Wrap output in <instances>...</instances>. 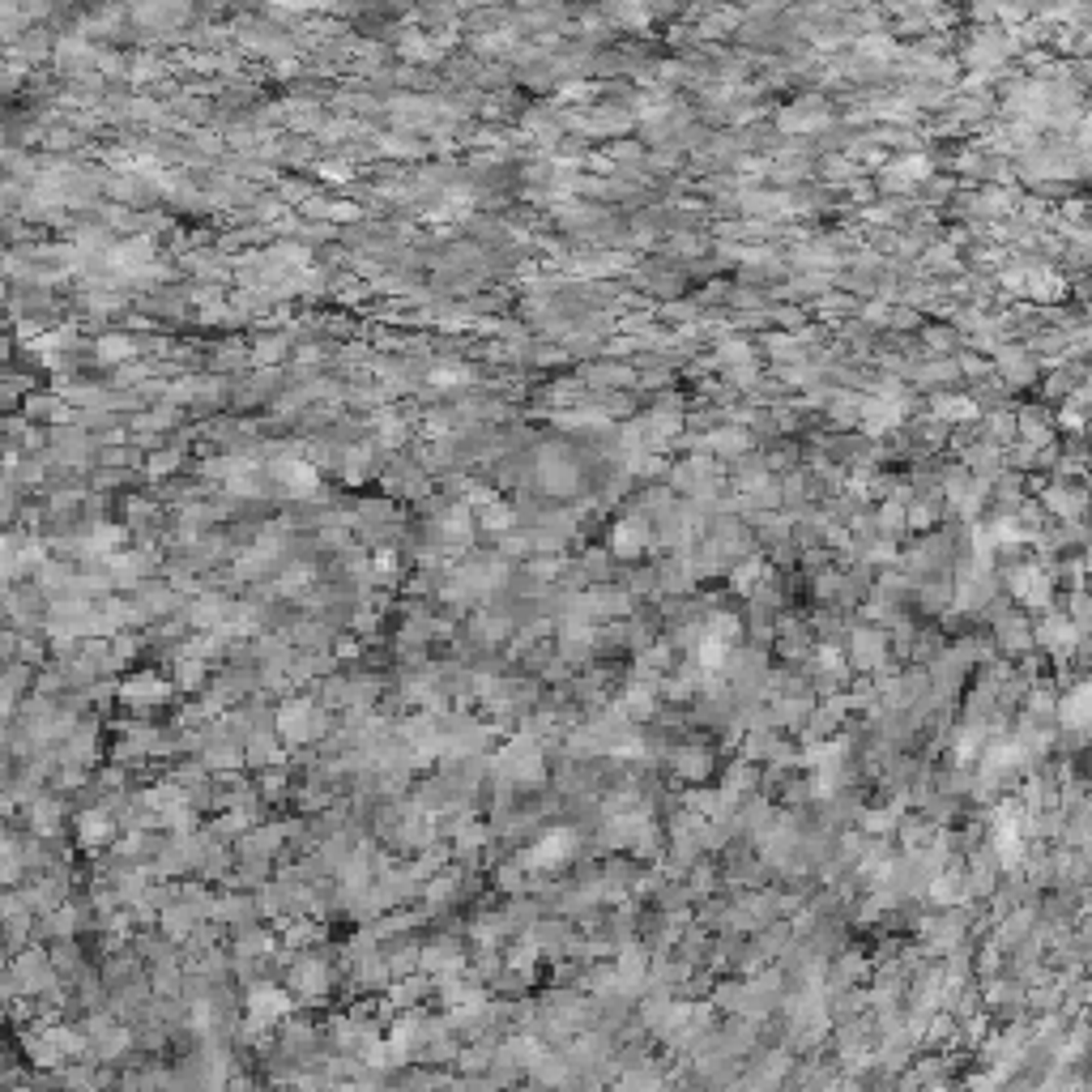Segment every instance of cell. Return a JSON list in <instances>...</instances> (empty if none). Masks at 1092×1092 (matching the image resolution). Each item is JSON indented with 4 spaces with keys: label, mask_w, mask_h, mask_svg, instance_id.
Wrapping results in <instances>:
<instances>
[{
    "label": "cell",
    "mask_w": 1092,
    "mask_h": 1092,
    "mask_svg": "<svg viewBox=\"0 0 1092 1092\" xmlns=\"http://www.w3.org/2000/svg\"><path fill=\"white\" fill-rule=\"evenodd\" d=\"M926 896H931L935 905H960V900L969 896V879L960 871H943L926 884Z\"/></svg>",
    "instance_id": "20"
},
{
    "label": "cell",
    "mask_w": 1092,
    "mask_h": 1092,
    "mask_svg": "<svg viewBox=\"0 0 1092 1092\" xmlns=\"http://www.w3.org/2000/svg\"><path fill=\"white\" fill-rule=\"evenodd\" d=\"M321 171L328 175V180H346V175H350L346 167H337V162H325V167H321Z\"/></svg>",
    "instance_id": "51"
},
{
    "label": "cell",
    "mask_w": 1092,
    "mask_h": 1092,
    "mask_svg": "<svg viewBox=\"0 0 1092 1092\" xmlns=\"http://www.w3.org/2000/svg\"><path fill=\"white\" fill-rule=\"evenodd\" d=\"M128 355H137V342H133V337H124V333H108L99 342V359L103 363H120Z\"/></svg>",
    "instance_id": "34"
},
{
    "label": "cell",
    "mask_w": 1092,
    "mask_h": 1092,
    "mask_svg": "<svg viewBox=\"0 0 1092 1092\" xmlns=\"http://www.w3.org/2000/svg\"><path fill=\"white\" fill-rule=\"evenodd\" d=\"M180 465V453H158L154 461H150V474H167V469Z\"/></svg>",
    "instance_id": "48"
},
{
    "label": "cell",
    "mask_w": 1092,
    "mask_h": 1092,
    "mask_svg": "<svg viewBox=\"0 0 1092 1092\" xmlns=\"http://www.w3.org/2000/svg\"><path fill=\"white\" fill-rule=\"evenodd\" d=\"M431 985H436L431 978H406V982H397V985H393L389 1003H393V1007H418V999L431 990Z\"/></svg>",
    "instance_id": "30"
},
{
    "label": "cell",
    "mask_w": 1092,
    "mask_h": 1092,
    "mask_svg": "<svg viewBox=\"0 0 1092 1092\" xmlns=\"http://www.w3.org/2000/svg\"><path fill=\"white\" fill-rule=\"evenodd\" d=\"M824 120H828V111L819 108L815 99H803V103H794V108L781 111V128H785V133H811V128H819Z\"/></svg>",
    "instance_id": "18"
},
{
    "label": "cell",
    "mask_w": 1092,
    "mask_h": 1092,
    "mask_svg": "<svg viewBox=\"0 0 1092 1092\" xmlns=\"http://www.w3.org/2000/svg\"><path fill=\"white\" fill-rule=\"evenodd\" d=\"M478 525H483V530H491V534L512 530V508H508V503H500V500L478 503Z\"/></svg>",
    "instance_id": "29"
},
{
    "label": "cell",
    "mask_w": 1092,
    "mask_h": 1092,
    "mask_svg": "<svg viewBox=\"0 0 1092 1092\" xmlns=\"http://www.w3.org/2000/svg\"><path fill=\"white\" fill-rule=\"evenodd\" d=\"M282 939H286L290 947H303V943H312V939H316V926L312 922H295V926H286V931H282Z\"/></svg>",
    "instance_id": "43"
},
{
    "label": "cell",
    "mask_w": 1092,
    "mask_h": 1092,
    "mask_svg": "<svg viewBox=\"0 0 1092 1092\" xmlns=\"http://www.w3.org/2000/svg\"><path fill=\"white\" fill-rule=\"evenodd\" d=\"M926 175H931V158H926V154H909V158L892 162V167L884 171V184L900 193V188H913L918 180H926Z\"/></svg>",
    "instance_id": "19"
},
{
    "label": "cell",
    "mask_w": 1092,
    "mask_h": 1092,
    "mask_svg": "<svg viewBox=\"0 0 1092 1092\" xmlns=\"http://www.w3.org/2000/svg\"><path fill=\"white\" fill-rule=\"evenodd\" d=\"M1012 593H1016L1025 606H1050L1054 585H1050V577L1037 568V563H1025V568L1012 572Z\"/></svg>",
    "instance_id": "11"
},
{
    "label": "cell",
    "mask_w": 1092,
    "mask_h": 1092,
    "mask_svg": "<svg viewBox=\"0 0 1092 1092\" xmlns=\"http://www.w3.org/2000/svg\"><path fill=\"white\" fill-rule=\"evenodd\" d=\"M1025 931H1028V913H1012V918H1007V922H1003V931H999V939H1003V943H1016V939H1020V935H1025Z\"/></svg>",
    "instance_id": "44"
},
{
    "label": "cell",
    "mask_w": 1092,
    "mask_h": 1092,
    "mask_svg": "<svg viewBox=\"0 0 1092 1092\" xmlns=\"http://www.w3.org/2000/svg\"><path fill=\"white\" fill-rule=\"evenodd\" d=\"M1032 636H1037L1041 644H1046L1050 653H1071L1075 644H1079V632H1075V624H1071V619H1067V615H1054V610H1050L1046 619H1041V624H1037V632H1032Z\"/></svg>",
    "instance_id": "13"
},
{
    "label": "cell",
    "mask_w": 1092,
    "mask_h": 1092,
    "mask_svg": "<svg viewBox=\"0 0 1092 1092\" xmlns=\"http://www.w3.org/2000/svg\"><path fill=\"white\" fill-rule=\"evenodd\" d=\"M286 982H290V990L299 994V999H325L328 994V985H333V973H328V965L321 956H299L295 965H290V973H286Z\"/></svg>",
    "instance_id": "5"
},
{
    "label": "cell",
    "mask_w": 1092,
    "mask_h": 1092,
    "mask_svg": "<svg viewBox=\"0 0 1092 1092\" xmlns=\"http://www.w3.org/2000/svg\"><path fill=\"white\" fill-rule=\"evenodd\" d=\"M675 768H678V777H687V781H704L713 772V760H709V751L687 747V751L675 756Z\"/></svg>",
    "instance_id": "25"
},
{
    "label": "cell",
    "mask_w": 1092,
    "mask_h": 1092,
    "mask_svg": "<svg viewBox=\"0 0 1092 1092\" xmlns=\"http://www.w3.org/2000/svg\"><path fill=\"white\" fill-rule=\"evenodd\" d=\"M274 725H278V734L286 738V743L303 747V743H316V738L328 730V718H325V709H321L316 700H308V696H290V700L278 709Z\"/></svg>",
    "instance_id": "1"
},
{
    "label": "cell",
    "mask_w": 1092,
    "mask_h": 1092,
    "mask_svg": "<svg viewBox=\"0 0 1092 1092\" xmlns=\"http://www.w3.org/2000/svg\"><path fill=\"white\" fill-rule=\"evenodd\" d=\"M371 465H375V449H371V444H355V449L342 453V478H346V483H363V478L371 474Z\"/></svg>",
    "instance_id": "24"
},
{
    "label": "cell",
    "mask_w": 1092,
    "mask_h": 1092,
    "mask_svg": "<svg viewBox=\"0 0 1092 1092\" xmlns=\"http://www.w3.org/2000/svg\"><path fill=\"white\" fill-rule=\"evenodd\" d=\"M158 922H162V935L180 943V939H193V935H197V922H201V918H197V913L188 909V905H180V900H171V905L158 909Z\"/></svg>",
    "instance_id": "17"
},
{
    "label": "cell",
    "mask_w": 1092,
    "mask_h": 1092,
    "mask_svg": "<svg viewBox=\"0 0 1092 1092\" xmlns=\"http://www.w3.org/2000/svg\"><path fill=\"white\" fill-rule=\"evenodd\" d=\"M900 521H905V516H900V503H888L884 516H879V525H884V530H896Z\"/></svg>",
    "instance_id": "50"
},
{
    "label": "cell",
    "mask_w": 1092,
    "mask_h": 1092,
    "mask_svg": "<svg viewBox=\"0 0 1092 1092\" xmlns=\"http://www.w3.org/2000/svg\"><path fill=\"white\" fill-rule=\"evenodd\" d=\"M747 444H751V436L743 427H721V431H713V436H709V449L718 457H738Z\"/></svg>",
    "instance_id": "27"
},
{
    "label": "cell",
    "mask_w": 1092,
    "mask_h": 1092,
    "mask_svg": "<svg viewBox=\"0 0 1092 1092\" xmlns=\"http://www.w3.org/2000/svg\"><path fill=\"white\" fill-rule=\"evenodd\" d=\"M491 1059H496V1050H491V1046H469L461 1054V1071H487Z\"/></svg>",
    "instance_id": "39"
},
{
    "label": "cell",
    "mask_w": 1092,
    "mask_h": 1092,
    "mask_svg": "<svg viewBox=\"0 0 1092 1092\" xmlns=\"http://www.w3.org/2000/svg\"><path fill=\"white\" fill-rule=\"evenodd\" d=\"M9 982H14V990H22V994H43V990H52L56 969H52V960H47L43 947H22V952L14 956V965H9Z\"/></svg>",
    "instance_id": "4"
},
{
    "label": "cell",
    "mask_w": 1092,
    "mask_h": 1092,
    "mask_svg": "<svg viewBox=\"0 0 1092 1092\" xmlns=\"http://www.w3.org/2000/svg\"><path fill=\"white\" fill-rule=\"evenodd\" d=\"M278 355H282V342H278V337H265V342L256 346V363H274Z\"/></svg>",
    "instance_id": "47"
},
{
    "label": "cell",
    "mask_w": 1092,
    "mask_h": 1092,
    "mask_svg": "<svg viewBox=\"0 0 1092 1092\" xmlns=\"http://www.w3.org/2000/svg\"><path fill=\"white\" fill-rule=\"evenodd\" d=\"M286 760V751H282V743L274 738V730H252L248 743H243V764H256V768H274Z\"/></svg>",
    "instance_id": "14"
},
{
    "label": "cell",
    "mask_w": 1092,
    "mask_h": 1092,
    "mask_svg": "<svg viewBox=\"0 0 1092 1092\" xmlns=\"http://www.w3.org/2000/svg\"><path fill=\"white\" fill-rule=\"evenodd\" d=\"M431 384H436V389H453V384H465V368H457V363H440V368L431 371Z\"/></svg>",
    "instance_id": "40"
},
{
    "label": "cell",
    "mask_w": 1092,
    "mask_h": 1092,
    "mask_svg": "<svg viewBox=\"0 0 1092 1092\" xmlns=\"http://www.w3.org/2000/svg\"><path fill=\"white\" fill-rule=\"evenodd\" d=\"M269 478H274L278 491H286V496H312L316 491V469L308 461H290V457H282V461H274V469H269Z\"/></svg>",
    "instance_id": "9"
},
{
    "label": "cell",
    "mask_w": 1092,
    "mask_h": 1092,
    "mask_svg": "<svg viewBox=\"0 0 1092 1092\" xmlns=\"http://www.w3.org/2000/svg\"><path fill=\"white\" fill-rule=\"evenodd\" d=\"M282 1041H286L290 1054H303V1059H308V1050L316 1046V1028L303 1025V1020H290L286 1032H282Z\"/></svg>",
    "instance_id": "33"
},
{
    "label": "cell",
    "mask_w": 1092,
    "mask_h": 1092,
    "mask_svg": "<svg viewBox=\"0 0 1092 1092\" xmlns=\"http://www.w3.org/2000/svg\"><path fill=\"white\" fill-rule=\"evenodd\" d=\"M1088 704H1092L1088 683H1075L1063 700H1054V713H1059V725H1067V730H1084V725H1088Z\"/></svg>",
    "instance_id": "15"
},
{
    "label": "cell",
    "mask_w": 1092,
    "mask_h": 1092,
    "mask_svg": "<svg viewBox=\"0 0 1092 1092\" xmlns=\"http://www.w3.org/2000/svg\"><path fill=\"white\" fill-rule=\"evenodd\" d=\"M900 418H905V397H871L862 410H858V422L871 436H884V431L900 427Z\"/></svg>",
    "instance_id": "8"
},
{
    "label": "cell",
    "mask_w": 1092,
    "mask_h": 1092,
    "mask_svg": "<svg viewBox=\"0 0 1092 1092\" xmlns=\"http://www.w3.org/2000/svg\"><path fill=\"white\" fill-rule=\"evenodd\" d=\"M30 828H34V837H56V832H61V819H65V807H61V798H39L34 794V803H30Z\"/></svg>",
    "instance_id": "16"
},
{
    "label": "cell",
    "mask_w": 1092,
    "mask_h": 1092,
    "mask_svg": "<svg viewBox=\"0 0 1092 1092\" xmlns=\"http://www.w3.org/2000/svg\"><path fill=\"white\" fill-rule=\"evenodd\" d=\"M764 577H768V563L760 559V555H751V559H743V563H738V568L730 572V585H734V593L751 597V593H760Z\"/></svg>",
    "instance_id": "23"
},
{
    "label": "cell",
    "mask_w": 1092,
    "mask_h": 1092,
    "mask_svg": "<svg viewBox=\"0 0 1092 1092\" xmlns=\"http://www.w3.org/2000/svg\"><path fill=\"white\" fill-rule=\"evenodd\" d=\"M649 543H653V530H649L644 516H624V521L610 530V555L615 559H636V555L649 550Z\"/></svg>",
    "instance_id": "6"
},
{
    "label": "cell",
    "mask_w": 1092,
    "mask_h": 1092,
    "mask_svg": "<svg viewBox=\"0 0 1092 1092\" xmlns=\"http://www.w3.org/2000/svg\"><path fill=\"white\" fill-rule=\"evenodd\" d=\"M375 422H380V436H384V444H402V440H406V422H402V418L380 415Z\"/></svg>",
    "instance_id": "42"
},
{
    "label": "cell",
    "mask_w": 1092,
    "mask_h": 1092,
    "mask_svg": "<svg viewBox=\"0 0 1092 1092\" xmlns=\"http://www.w3.org/2000/svg\"><path fill=\"white\" fill-rule=\"evenodd\" d=\"M888 657V636L879 628H853L850 636V662L862 666V671H879Z\"/></svg>",
    "instance_id": "10"
},
{
    "label": "cell",
    "mask_w": 1092,
    "mask_h": 1092,
    "mask_svg": "<svg viewBox=\"0 0 1092 1092\" xmlns=\"http://www.w3.org/2000/svg\"><path fill=\"white\" fill-rule=\"evenodd\" d=\"M1003 52H1007V47H1003L999 34H978V43H973L969 61L978 65V68H994V65L1003 61Z\"/></svg>",
    "instance_id": "28"
},
{
    "label": "cell",
    "mask_w": 1092,
    "mask_h": 1092,
    "mask_svg": "<svg viewBox=\"0 0 1092 1092\" xmlns=\"http://www.w3.org/2000/svg\"><path fill=\"white\" fill-rule=\"evenodd\" d=\"M422 896H427V905H449V900L457 896V875H436L427 888H422Z\"/></svg>",
    "instance_id": "38"
},
{
    "label": "cell",
    "mask_w": 1092,
    "mask_h": 1092,
    "mask_svg": "<svg viewBox=\"0 0 1092 1092\" xmlns=\"http://www.w3.org/2000/svg\"><path fill=\"white\" fill-rule=\"evenodd\" d=\"M243 1012H248V1028L261 1032V1028H274L286 1020L290 1012V994L278 990L274 982H252L248 994H243Z\"/></svg>",
    "instance_id": "2"
},
{
    "label": "cell",
    "mask_w": 1092,
    "mask_h": 1092,
    "mask_svg": "<svg viewBox=\"0 0 1092 1092\" xmlns=\"http://www.w3.org/2000/svg\"><path fill=\"white\" fill-rule=\"evenodd\" d=\"M167 696H171V683L162 675H154V671H141V675L128 678V683H120V700L133 704V709H146V704H167Z\"/></svg>",
    "instance_id": "7"
},
{
    "label": "cell",
    "mask_w": 1092,
    "mask_h": 1092,
    "mask_svg": "<svg viewBox=\"0 0 1092 1092\" xmlns=\"http://www.w3.org/2000/svg\"><path fill=\"white\" fill-rule=\"evenodd\" d=\"M905 521L913 525V530H918V525H931V521H935V512L926 508V503H918V508H909V516H905Z\"/></svg>",
    "instance_id": "49"
},
{
    "label": "cell",
    "mask_w": 1092,
    "mask_h": 1092,
    "mask_svg": "<svg viewBox=\"0 0 1092 1092\" xmlns=\"http://www.w3.org/2000/svg\"><path fill=\"white\" fill-rule=\"evenodd\" d=\"M577 853V832L572 828H550L546 837H538L530 850L521 853V871H555V866H563Z\"/></svg>",
    "instance_id": "3"
},
{
    "label": "cell",
    "mask_w": 1092,
    "mask_h": 1092,
    "mask_svg": "<svg viewBox=\"0 0 1092 1092\" xmlns=\"http://www.w3.org/2000/svg\"><path fill=\"white\" fill-rule=\"evenodd\" d=\"M999 371L1012 384H1028L1032 380V359L1025 355V350H1003V355H999Z\"/></svg>",
    "instance_id": "31"
},
{
    "label": "cell",
    "mask_w": 1092,
    "mask_h": 1092,
    "mask_svg": "<svg viewBox=\"0 0 1092 1092\" xmlns=\"http://www.w3.org/2000/svg\"><path fill=\"white\" fill-rule=\"evenodd\" d=\"M819 666H824L832 678H841L845 675V653L837 649V644H819Z\"/></svg>",
    "instance_id": "41"
},
{
    "label": "cell",
    "mask_w": 1092,
    "mask_h": 1092,
    "mask_svg": "<svg viewBox=\"0 0 1092 1092\" xmlns=\"http://www.w3.org/2000/svg\"><path fill=\"white\" fill-rule=\"evenodd\" d=\"M935 415L943 422H973L978 418V402L973 397H935Z\"/></svg>",
    "instance_id": "26"
},
{
    "label": "cell",
    "mask_w": 1092,
    "mask_h": 1092,
    "mask_svg": "<svg viewBox=\"0 0 1092 1092\" xmlns=\"http://www.w3.org/2000/svg\"><path fill=\"white\" fill-rule=\"evenodd\" d=\"M1046 508L1059 512V516H1075L1079 508H1084V500H1079L1075 491H1067V487H1050L1046 491Z\"/></svg>",
    "instance_id": "36"
},
{
    "label": "cell",
    "mask_w": 1092,
    "mask_h": 1092,
    "mask_svg": "<svg viewBox=\"0 0 1092 1092\" xmlns=\"http://www.w3.org/2000/svg\"><path fill=\"white\" fill-rule=\"evenodd\" d=\"M175 683H180L184 691L201 687L205 683V662H201V657H188V653L175 657Z\"/></svg>",
    "instance_id": "32"
},
{
    "label": "cell",
    "mask_w": 1092,
    "mask_h": 1092,
    "mask_svg": "<svg viewBox=\"0 0 1092 1092\" xmlns=\"http://www.w3.org/2000/svg\"><path fill=\"white\" fill-rule=\"evenodd\" d=\"M538 474H543V487L555 491V496H563V491L577 487V483H572V478H577V469L563 461L559 453H543V461H538Z\"/></svg>",
    "instance_id": "21"
},
{
    "label": "cell",
    "mask_w": 1092,
    "mask_h": 1092,
    "mask_svg": "<svg viewBox=\"0 0 1092 1092\" xmlns=\"http://www.w3.org/2000/svg\"><path fill=\"white\" fill-rule=\"evenodd\" d=\"M999 636H1003V649L1020 653V649H1028L1032 632H1028V624H1025V619H1003V624H999Z\"/></svg>",
    "instance_id": "35"
},
{
    "label": "cell",
    "mask_w": 1092,
    "mask_h": 1092,
    "mask_svg": "<svg viewBox=\"0 0 1092 1092\" xmlns=\"http://www.w3.org/2000/svg\"><path fill=\"white\" fill-rule=\"evenodd\" d=\"M26 678H30V666H26V662L9 666V671L0 675V700H14V696H22V691H26Z\"/></svg>",
    "instance_id": "37"
},
{
    "label": "cell",
    "mask_w": 1092,
    "mask_h": 1092,
    "mask_svg": "<svg viewBox=\"0 0 1092 1092\" xmlns=\"http://www.w3.org/2000/svg\"><path fill=\"white\" fill-rule=\"evenodd\" d=\"M184 18V9H137V22H180Z\"/></svg>",
    "instance_id": "46"
},
{
    "label": "cell",
    "mask_w": 1092,
    "mask_h": 1092,
    "mask_svg": "<svg viewBox=\"0 0 1092 1092\" xmlns=\"http://www.w3.org/2000/svg\"><path fill=\"white\" fill-rule=\"evenodd\" d=\"M896 828V807L892 811H871L866 815V832H892Z\"/></svg>",
    "instance_id": "45"
},
{
    "label": "cell",
    "mask_w": 1092,
    "mask_h": 1092,
    "mask_svg": "<svg viewBox=\"0 0 1092 1092\" xmlns=\"http://www.w3.org/2000/svg\"><path fill=\"white\" fill-rule=\"evenodd\" d=\"M77 828V841L86 845V850H103L111 837H115V815L108 811V807H90V811H81L73 819Z\"/></svg>",
    "instance_id": "12"
},
{
    "label": "cell",
    "mask_w": 1092,
    "mask_h": 1092,
    "mask_svg": "<svg viewBox=\"0 0 1092 1092\" xmlns=\"http://www.w3.org/2000/svg\"><path fill=\"white\" fill-rule=\"evenodd\" d=\"M624 718H653L657 709V696H653V678H636L628 691H624Z\"/></svg>",
    "instance_id": "22"
}]
</instances>
